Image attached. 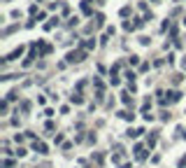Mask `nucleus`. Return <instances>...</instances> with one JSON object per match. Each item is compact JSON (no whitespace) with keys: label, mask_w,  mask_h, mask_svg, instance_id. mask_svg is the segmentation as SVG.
Instances as JSON below:
<instances>
[{"label":"nucleus","mask_w":186,"mask_h":168,"mask_svg":"<svg viewBox=\"0 0 186 168\" xmlns=\"http://www.w3.org/2000/svg\"><path fill=\"white\" fill-rule=\"evenodd\" d=\"M84 56H86V52H81V49H79V52H70L68 54V61L70 63H79V61H84Z\"/></svg>","instance_id":"obj_1"},{"label":"nucleus","mask_w":186,"mask_h":168,"mask_svg":"<svg viewBox=\"0 0 186 168\" xmlns=\"http://www.w3.org/2000/svg\"><path fill=\"white\" fill-rule=\"evenodd\" d=\"M21 54H23V47H19V49H14V52H12V54H10V56H7V58H5V61H16V58L21 56Z\"/></svg>","instance_id":"obj_2"},{"label":"nucleus","mask_w":186,"mask_h":168,"mask_svg":"<svg viewBox=\"0 0 186 168\" xmlns=\"http://www.w3.org/2000/svg\"><path fill=\"white\" fill-rule=\"evenodd\" d=\"M35 149L40 154H47V145H44V142H35Z\"/></svg>","instance_id":"obj_3"}]
</instances>
